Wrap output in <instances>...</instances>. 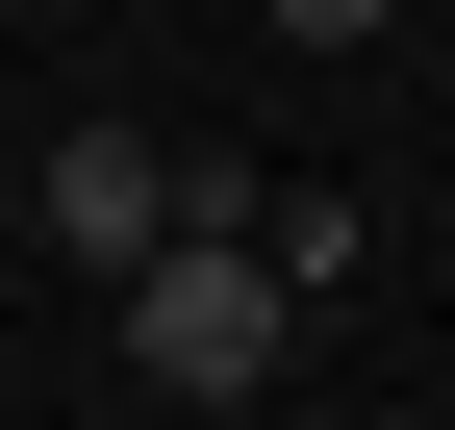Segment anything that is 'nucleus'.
I'll use <instances>...</instances> for the list:
<instances>
[{"label":"nucleus","mask_w":455,"mask_h":430,"mask_svg":"<svg viewBox=\"0 0 455 430\" xmlns=\"http://www.w3.org/2000/svg\"><path fill=\"white\" fill-rule=\"evenodd\" d=\"M26 228L76 253V279H127V253L178 228V127H51L26 152Z\"/></svg>","instance_id":"f03ea898"},{"label":"nucleus","mask_w":455,"mask_h":430,"mask_svg":"<svg viewBox=\"0 0 455 430\" xmlns=\"http://www.w3.org/2000/svg\"><path fill=\"white\" fill-rule=\"evenodd\" d=\"M253 26H278V51H379L405 0H253Z\"/></svg>","instance_id":"20e7f679"},{"label":"nucleus","mask_w":455,"mask_h":430,"mask_svg":"<svg viewBox=\"0 0 455 430\" xmlns=\"http://www.w3.org/2000/svg\"><path fill=\"white\" fill-rule=\"evenodd\" d=\"M253 253H278V279L329 304V279H355V203H329V178H253Z\"/></svg>","instance_id":"7ed1b4c3"},{"label":"nucleus","mask_w":455,"mask_h":430,"mask_svg":"<svg viewBox=\"0 0 455 430\" xmlns=\"http://www.w3.org/2000/svg\"><path fill=\"white\" fill-rule=\"evenodd\" d=\"M278 354H304V279L253 228H152L127 253V380L152 405H278Z\"/></svg>","instance_id":"f257e3e1"}]
</instances>
